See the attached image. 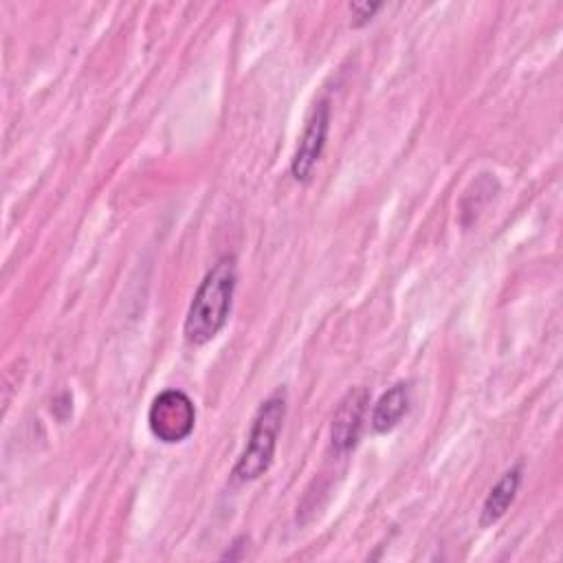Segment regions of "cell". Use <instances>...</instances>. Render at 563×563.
Wrapping results in <instances>:
<instances>
[{
	"mask_svg": "<svg viewBox=\"0 0 563 563\" xmlns=\"http://www.w3.org/2000/svg\"><path fill=\"white\" fill-rule=\"evenodd\" d=\"M238 282L235 260L231 255L220 257L198 284L183 325L185 341L189 345H205L224 328Z\"/></svg>",
	"mask_w": 563,
	"mask_h": 563,
	"instance_id": "1",
	"label": "cell"
},
{
	"mask_svg": "<svg viewBox=\"0 0 563 563\" xmlns=\"http://www.w3.org/2000/svg\"><path fill=\"white\" fill-rule=\"evenodd\" d=\"M286 418V391H273L257 409L246 446L233 466V479L253 482L264 475L273 462L277 438Z\"/></svg>",
	"mask_w": 563,
	"mask_h": 563,
	"instance_id": "2",
	"label": "cell"
},
{
	"mask_svg": "<svg viewBox=\"0 0 563 563\" xmlns=\"http://www.w3.org/2000/svg\"><path fill=\"white\" fill-rule=\"evenodd\" d=\"M147 424L154 438L165 444L183 442L191 435L196 424V407L180 389L161 391L147 411Z\"/></svg>",
	"mask_w": 563,
	"mask_h": 563,
	"instance_id": "3",
	"label": "cell"
},
{
	"mask_svg": "<svg viewBox=\"0 0 563 563\" xmlns=\"http://www.w3.org/2000/svg\"><path fill=\"white\" fill-rule=\"evenodd\" d=\"M328 130H330V101L321 99L314 106V110L303 128V134L297 143L295 156L290 161V174L295 176V180H299V183L310 180V176L323 154V147L328 141Z\"/></svg>",
	"mask_w": 563,
	"mask_h": 563,
	"instance_id": "4",
	"label": "cell"
},
{
	"mask_svg": "<svg viewBox=\"0 0 563 563\" xmlns=\"http://www.w3.org/2000/svg\"><path fill=\"white\" fill-rule=\"evenodd\" d=\"M367 402L369 394L365 387H354L341 398L330 424V442L336 453H347L358 444Z\"/></svg>",
	"mask_w": 563,
	"mask_h": 563,
	"instance_id": "5",
	"label": "cell"
},
{
	"mask_svg": "<svg viewBox=\"0 0 563 563\" xmlns=\"http://www.w3.org/2000/svg\"><path fill=\"white\" fill-rule=\"evenodd\" d=\"M519 484H521V464H515L488 490V495H486V499L482 504V512H479V526L482 528L493 526L495 521H499L506 515V510L515 501Z\"/></svg>",
	"mask_w": 563,
	"mask_h": 563,
	"instance_id": "6",
	"label": "cell"
},
{
	"mask_svg": "<svg viewBox=\"0 0 563 563\" xmlns=\"http://www.w3.org/2000/svg\"><path fill=\"white\" fill-rule=\"evenodd\" d=\"M409 409V385L407 383H396L391 385L374 405L372 409V427L378 433L391 431L402 416Z\"/></svg>",
	"mask_w": 563,
	"mask_h": 563,
	"instance_id": "7",
	"label": "cell"
},
{
	"mask_svg": "<svg viewBox=\"0 0 563 563\" xmlns=\"http://www.w3.org/2000/svg\"><path fill=\"white\" fill-rule=\"evenodd\" d=\"M383 9V4H369V2H354V4H350V11H352V15H354V20H352V26H363V24H367L372 18H374V13L376 11H380Z\"/></svg>",
	"mask_w": 563,
	"mask_h": 563,
	"instance_id": "8",
	"label": "cell"
}]
</instances>
